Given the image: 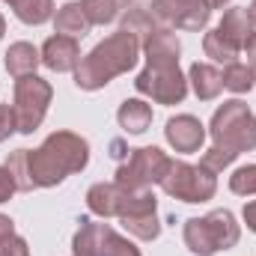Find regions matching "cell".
Here are the masks:
<instances>
[{
	"mask_svg": "<svg viewBox=\"0 0 256 256\" xmlns=\"http://www.w3.org/2000/svg\"><path fill=\"white\" fill-rule=\"evenodd\" d=\"M90 164V143L74 131H54L42 140L39 149H18L6 158L18 191L54 188L66 176L80 173Z\"/></svg>",
	"mask_w": 256,
	"mask_h": 256,
	"instance_id": "6da1fadb",
	"label": "cell"
},
{
	"mask_svg": "<svg viewBox=\"0 0 256 256\" xmlns=\"http://www.w3.org/2000/svg\"><path fill=\"white\" fill-rule=\"evenodd\" d=\"M140 48L146 54V68L137 74L134 90L155 104H182L188 96V78L179 68L182 42L176 39V30L155 24L143 36Z\"/></svg>",
	"mask_w": 256,
	"mask_h": 256,
	"instance_id": "7a4b0ae2",
	"label": "cell"
},
{
	"mask_svg": "<svg viewBox=\"0 0 256 256\" xmlns=\"http://www.w3.org/2000/svg\"><path fill=\"white\" fill-rule=\"evenodd\" d=\"M140 60V36L131 30H116L108 39H102L90 54L80 57L74 68V86L84 92H96L108 86L114 78L131 72Z\"/></svg>",
	"mask_w": 256,
	"mask_h": 256,
	"instance_id": "3957f363",
	"label": "cell"
},
{
	"mask_svg": "<svg viewBox=\"0 0 256 256\" xmlns=\"http://www.w3.org/2000/svg\"><path fill=\"white\" fill-rule=\"evenodd\" d=\"M208 134H212V146L226 152L230 158H238L242 152H254L256 149V114L242 98H230V102H224L214 110Z\"/></svg>",
	"mask_w": 256,
	"mask_h": 256,
	"instance_id": "277c9868",
	"label": "cell"
},
{
	"mask_svg": "<svg viewBox=\"0 0 256 256\" xmlns=\"http://www.w3.org/2000/svg\"><path fill=\"white\" fill-rule=\"evenodd\" d=\"M185 248L194 256H214L220 250H230L242 238V226L230 208H212L202 218H188L182 230Z\"/></svg>",
	"mask_w": 256,
	"mask_h": 256,
	"instance_id": "5b68a950",
	"label": "cell"
},
{
	"mask_svg": "<svg viewBox=\"0 0 256 256\" xmlns=\"http://www.w3.org/2000/svg\"><path fill=\"white\" fill-rule=\"evenodd\" d=\"M161 188L167 196L182 200V202H208L218 194V176L208 173L202 164H188V161L170 158Z\"/></svg>",
	"mask_w": 256,
	"mask_h": 256,
	"instance_id": "8992f818",
	"label": "cell"
},
{
	"mask_svg": "<svg viewBox=\"0 0 256 256\" xmlns=\"http://www.w3.org/2000/svg\"><path fill=\"white\" fill-rule=\"evenodd\" d=\"M170 167V155L158 146H140L128 152V161L116 167V185L126 191H152V185H161L164 173Z\"/></svg>",
	"mask_w": 256,
	"mask_h": 256,
	"instance_id": "52a82bcc",
	"label": "cell"
},
{
	"mask_svg": "<svg viewBox=\"0 0 256 256\" xmlns=\"http://www.w3.org/2000/svg\"><path fill=\"white\" fill-rule=\"evenodd\" d=\"M72 254L74 256H143L134 242L120 236L110 224L80 218V226L72 238Z\"/></svg>",
	"mask_w": 256,
	"mask_h": 256,
	"instance_id": "ba28073f",
	"label": "cell"
},
{
	"mask_svg": "<svg viewBox=\"0 0 256 256\" xmlns=\"http://www.w3.org/2000/svg\"><path fill=\"white\" fill-rule=\"evenodd\" d=\"M54 98V86L39 78V74H27L15 80V98H12V110H15V126L18 134H33L42 126L48 104Z\"/></svg>",
	"mask_w": 256,
	"mask_h": 256,
	"instance_id": "9c48e42d",
	"label": "cell"
},
{
	"mask_svg": "<svg viewBox=\"0 0 256 256\" xmlns=\"http://www.w3.org/2000/svg\"><path fill=\"white\" fill-rule=\"evenodd\" d=\"M149 15L158 27L167 30H206L212 9L206 0H152L149 3Z\"/></svg>",
	"mask_w": 256,
	"mask_h": 256,
	"instance_id": "30bf717a",
	"label": "cell"
},
{
	"mask_svg": "<svg viewBox=\"0 0 256 256\" xmlns=\"http://www.w3.org/2000/svg\"><path fill=\"white\" fill-rule=\"evenodd\" d=\"M126 232H131L140 242H155L161 236V224H158V200L152 191H134L128 200L126 212L120 214Z\"/></svg>",
	"mask_w": 256,
	"mask_h": 256,
	"instance_id": "8fae6325",
	"label": "cell"
},
{
	"mask_svg": "<svg viewBox=\"0 0 256 256\" xmlns=\"http://www.w3.org/2000/svg\"><path fill=\"white\" fill-rule=\"evenodd\" d=\"M164 137H167V143H170L176 152L194 155V152H200L202 143H206V126H202L196 116H191V114H179V116H170V120H167Z\"/></svg>",
	"mask_w": 256,
	"mask_h": 256,
	"instance_id": "7c38bea8",
	"label": "cell"
},
{
	"mask_svg": "<svg viewBox=\"0 0 256 256\" xmlns=\"http://www.w3.org/2000/svg\"><path fill=\"white\" fill-rule=\"evenodd\" d=\"M131 194L134 191L120 188L116 182H96V185L86 191V208H90L92 214H98L102 220H108V218H120V214L126 212Z\"/></svg>",
	"mask_w": 256,
	"mask_h": 256,
	"instance_id": "4fadbf2b",
	"label": "cell"
},
{
	"mask_svg": "<svg viewBox=\"0 0 256 256\" xmlns=\"http://www.w3.org/2000/svg\"><path fill=\"white\" fill-rule=\"evenodd\" d=\"M42 66H48L51 72H74L78 63H80V45H78V39H72V36H51V39H45V45H42Z\"/></svg>",
	"mask_w": 256,
	"mask_h": 256,
	"instance_id": "5bb4252c",
	"label": "cell"
},
{
	"mask_svg": "<svg viewBox=\"0 0 256 256\" xmlns=\"http://www.w3.org/2000/svg\"><path fill=\"white\" fill-rule=\"evenodd\" d=\"M218 33H220L226 42H232L238 51H244L248 39L256 33L254 21H250V15H248V6H232V9H226L224 18H220V24H218Z\"/></svg>",
	"mask_w": 256,
	"mask_h": 256,
	"instance_id": "9a60e30c",
	"label": "cell"
},
{
	"mask_svg": "<svg viewBox=\"0 0 256 256\" xmlns=\"http://www.w3.org/2000/svg\"><path fill=\"white\" fill-rule=\"evenodd\" d=\"M42 63V54H39V48L36 45H30V42H12L9 48H6V72L18 80V78H27V74H36V66Z\"/></svg>",
	"mask_w": 256,
	"mask_h": 256,
	"instance_id": "2e32d148",
	"label": "cell"
},
{
	"mask_svg": "<svg viewBox=\"0 0 256 256\" xmlns=\"http://www.w3.org/2000/svg\"><path fill=\"white\" fill-rule=\"evenodd\" d=\"M188 84L194 86V92H196L200 102H214V98L220 96V90H224L220 72L212 63H200V60H196V63L191 66V72H188Z\"/></svg>",
	"mask_w": 256,
	"mask_h": 256,
	"instance_id": "e0dca14e",
	"label": "cell"
},
{
	"mask_svg": "<svg viewBox=\"0 0 256 256\" xmlns=\"http://www.w3.org/2000/svg\"><path fill=\"white\" fill-rule=\"evenodd\" d=\"M116 122L126 134H143L152 126V104L143 98H126L116 110Z\"/></svg>",
	"mask_w": 256,
	"mask_h": 256,
	"instance_id": "ac0fdd59",
	"label": "cell"
},
{
	"mask_svg": "<svg viewBox=\"0 0 256 256\" xmlns=\"http://www.w3.org/2000/svg\"><path fill=\"white\" fill-rule=\"evenodd\" d=\"M90 21H86V15H84V9H80V3L78 0H72V3H63L60 9H57V15H54V30L60 33V36H72V39H84L86 33H90Z\"/></svg>",
	"mask_w": 256,
	"mask_h": 256,
	"instance_id": "d6986e66",
	"label": "cell"
},
{
	"mask_svg": "<svg viewBox=\"0 0 256 256\" xmlns=\"http://www.w3.org/2000/svg\"><path fill=\"white\" fill-rule=\"evenodd\" d=\"M220 78H224V90H230V92H236V96H244V92H250L256 86V78H254V68L248 63H226V68L220 72Z\"/></svg>",
	"mask_w": 256,
	"mask_h": 256,
	"instance_id": "ffe728a7",
	"label": "cell"
},
{
	"mask_svg": "<svg viewBox=\"0 0 256 256\" xmlns=\"http://www.w3.org/2000/svg\"><path fill=\"white\" fill-rule=\"evenodd\" d=\"M12 9H15L18 21H24L30 27H39L54 18V0H18Z\"/></svg>",
	"mask_w": 256,
	"mask_h": 256,
	"instance_id": "44dd1931",
	"label": "cell"
},
{
	"mask_svg": "<svg viewBox=\"0 0 256 256\" xmlns=\"http://www.w3.org/2000/svg\"><path fill=\"white\" fill-rule=\"evenodd\" d=\"M202 51H206V57H208V60L224 63V66L236 63V60H238V54H242L232 42H226V39L218 33V27H214V30H208V33L202 36Z\"/></svg>",
	"mask_w": 256,
	"mask_h": 256,
	"instance_id": "7402d4cb",
	"label": "cell"
},
{
	"mask_svg": "<svg viewBox=\"0 0 256 256\" xmlns=\"http://www.w3.org/2000/svg\"><path fill=\"white\" fill-rule=\"evenodd\" d=\"M78 3H80V9H84L90 24H110L122 12L114 0H78Z\"/></svg>",
	"mask_w": 256,
	"mask_h": 256,
	"instance_id": "603a6c76",
	"label": "cell"
},
{
	"mask_svg": "<svg viewBox=\"0 0 256 256\" xmlns=\"http://www.w3.org/2000/svg\"><path fill=\"white\" fill-rule=\"evenodd\" d=\"M230 191L238 196H256V164H244V167L232 170Z\"/></svg>",
	"mask_w": 256,
	"mask_h": 256,
	"instance_id": "cb8c5ba5",
	"label": "cell"
},
{
	"mask_svg": "<svg viewBox=\"0 0 256 256\" xmlns=\"http://www.w3.org/2000/svg\"><path fill=\"white\" fill-rule=\"evenodd\" d=\"M15 131H18V126H15V110H12V104H0V143L9 140Z\"/></svg>",
	"mask_w": 256,
	"mask_h": 256,
	"instance_id": "d4e9b609",
	"label": "cell"
},
{
	"mask_svg": "<svg viewBox=\"0 0 256 256\" xmlns=\"http://www.w3.org/2000/svg\"><path fill=\"white\" fill-rule=\"evenodd\" d=\"M0 256H30V248L21 236H9L3 244H0Z\"/></svg>",
	"mask_w": 256,
	"mask_h": 256,
	"instance_id": "484cf974",
	"label": "cell"
},
{
	"mask_svg": "<svg viewBox=\"0 0 256 256\" xmlns=\"http://www.w3.org/2000/svg\"><path fill=\"white\" fill-rule=\"evenodd\" d=\"M18 191V185H15V179H12V173L6 170V167H0V202H9V196Z\"/></svg>",
	"mask_w": 256,
	"mask_h": 256,
	"instance_id": "4316f807",
	"label": "cell"
},
{
	"mask_svg": "<svg viewBox=\"0 0 256 256\" xmlns=\"http://www.w3.org/2000/svg\"><path fill=\"white\" fill-rule=\"evenodd\" d=\"M242 218H244L248 230H250V232H256V200L244 202V208H242Z\"/></svg>",
	"mask_w": 256,
	"mask_h": 256,
	"instance_id": "83f0119b",
	"label": "cell"
},
{
	"mask_svg": "<svg viewBox=\"0 0 256 256\" xmlns=\"http://www.w3.org/2000/svg\"><path fill=\"white\" fill-rule=\"evenodd\" d=\"M9 236H15V220H12L9 214H0V244H3Z\"/></svg>",
	"mask_w": 256,
	"mask_h": 256,
	"instance_id": "f1b7e54d",
	"label": "cell"
},
{
	"mask_svg": "<svg viewBox=\"0 0 256 256\" xmlns=\"http://www.w3.org/2000/svg\"><path fill=\"white\" fill-rule=\"evenodd\" d=\"M244 54H248V66L254 68V78H256V33L248 39V45H244Z\"/></svg>",
	"mask_w": 256,
	"mask_h": 256,
	"instance_id": "f546056e",
	"label": "cell"
},
{
	"mask_svg": "<svg viewBox=\"0 0 256 256\" xmlns=\"http://www.w3.org/2000/svg\"><path fill=\"white\" fill-rule=\"evenodd\" d=\"M128 152H131V149H128ZM128 152H126V146H122V140H114V143H110V155H114V158H126Z\"/></svg>",
	"mask_w": 256,
	"mask_h": 256,
	"instance_id": "4dcf8cb0",
	"label": "cell"
},
{
	"mask_svg": "<svg viewBox=\"0 0 256 256\" xmlns=\"http://www.w3.org/2000/svg\"><path fill=\"white\" fill-rule=\"evenodd\" d=\"M208 3V9H224V6H230L232 0H206Z\"/></svg>",
	"mask_w": 256,
	"mask_h": 256,
	"instance_id": "1f68e13d",
	"label": "cell"
},
{
	"mask_svg": "<svg viewBox=\"0 0 256 256\" xmlns=\"http://www.w3.org/2000/svg\"><path fill=\"white\" fill-rule=\"evenodd\" d=\"M248 15H250V21H254V27H256V0L248 6Z\"/></svg>",
	"mask_w": 256,
	"mask_h": 256,
	"instance_id": "d6a6232c",
	"label": "cell"
},
{
	"mask_svg": "<svg viewBox=\"0 0 256 256\" xmlns=\"http://www.w3.org/2000/svg\"><path fill=\"white\" fill-rule=\"evenodd\" d=\"M114 3H116V6H120V9H128V6H131V3H134V0H114Z\"/></svg>",
	"mask_w": 256,
	"mask_h": 256,
	"instance_id": "836d02e7",
	"label": "cell"
},
{
	"mask_svg": "<svg viewBox=\"0 0 256 256\" xmlns=\"http://www.w3.org/2000/svg\"><path fill=\"white\" fill-rule=\"evenodd\" d=\"M3 33H6V18L0 15V39H3Z\"/></svg>",
	"mask_w": 256,
	"mask_h": 256,
	"instance_id": "e575fe53",
	"label": "cell"
},
{
	"mask_svg": "<svg viewBox=\"0 0 256 256\" xmlns=\"http://www.w3.org/2000/svg\"><path fill=\"white\" fill-rule=\"evenodd\" d=\"M3 3H9V6H15V3H18V0H3Z\"/></svg>",
	"mask_w": 256,
	"mask_h": 256,
	"instance_id": "d590c367",
	"label": "cell"
}]
</instances>
